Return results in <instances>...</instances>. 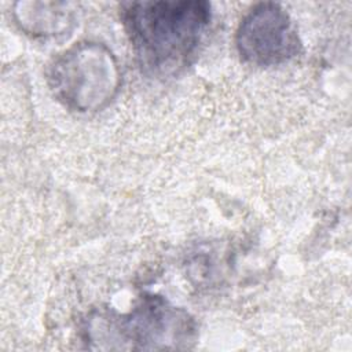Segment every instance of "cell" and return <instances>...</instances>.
Masks as SVG:
<instances>
[{
    "instance_id": "1",
    "label": "cell",
    "mask_w": 352,
    "mask_h": 352,
    "mask_svg": "<svg viewBox=\"0 0 352 352\" xmlns=\"http://www.w3.org/2000/svg\"><path fill=\"white\" fill-rule=\"evenodd\" d=\"M120 16L142 70L170 77L195 58L212 8L204 0L126 1L120 7Z\"/></svg>"
},
{
    "instance_id": "2",
    "label": "cell",
    "mask_w": 352,
    "mask_h": 352,
    "mask_svg": "<svg viewBox=\"0 0 352 352\" xmlns=\"http://www.w3.org/2000/svg\"><path fill=\"white\" fill-rule=\"evenodd\" d=\"M45 76L52 96L77 113L104 109L122 81L117 56L103 43L92 40H81L58 54Z\"/></svg>"
},
{
    "instance_id": "3",
    "label": "cell",
    "mask_w": 352,
    "mask_h": 352,
    "mask_svg": "<svg viewBox=\"0 0 352 352\" xmlns=\"http://www.w3.org/2000/svg\"><path fill=\"white\" fill-rule=\"evenodd\" d=\"M235 44L239 56L256 66L283 63L301 52V40L289 12L272 1L253 6L241 19Z\"/></svg>"
},
{
    "instance_id": "4",
    "label": "cell",
    "mask_w": 352,
    "mask_h": 352,
    "mask_svg": "<svg viewBox=\"0 0 352 352\" xmlns=\"http://www.w3.org/2000/svg\"><path fill=\"white\" fill-rule=\"evenodd\" d=\"M104 319L120 341H131L142 349L182 348L195 336V323L184 309L153 294L143 296L129 314Z\"/></svg>"
},
{
    "instance_id": "5",
    "label": "cell",
    "mask_w": 352,
    "mask_h": 352,
    "mask_svg": "<svg viewBox=\"0 0 352 352\" xmlns=\"http://www.w3.org/2000/svg\"><path fill=\"white\" fill-rule=\"evenodd\" d=\"M12 16L19 29L33 37L62 36L76 25V11L70 3L18 1Z\"/></svg>"
}]
</instances>
